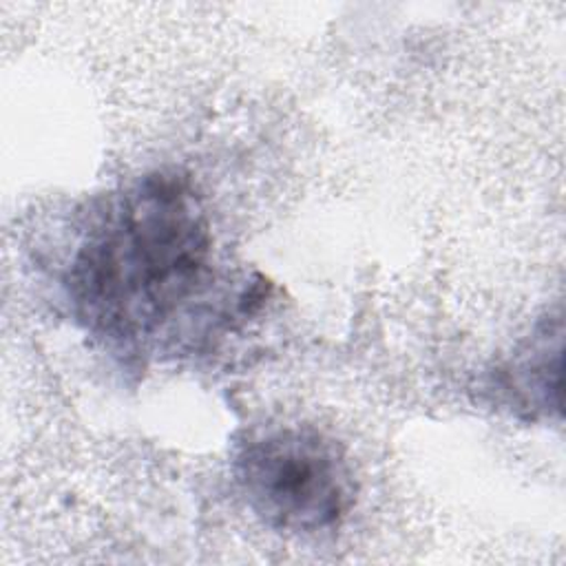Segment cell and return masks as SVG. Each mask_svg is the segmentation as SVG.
<instances>
[{
  "label": "cell",
  "instance_id": "6da1fadb",
  "mask_svg": "<svg viewBox=\"0 0 566 566\" xmlns=\"http://www.w3.org/2000/svg\"><path fill=\"white\" fill-rule=\"evenodd\" d=\"M217 270L206 206L177 170H155L102 197L71 254L75 318L108 347L148 354L212 318Z\"/></svg>",
  "mask_w": 566,
  "mask_h": 566
},
{
  "label": "cell",
  "instance_id": "7a4b0ae2",
  "mask_svg": "<svg viewBox=\"0 0 566 566\" xmlns=\"http://www.w3.org/2000/svg\"><path fill=\"white\" fill-rule=\"evenodd\" d=\"M248 509L270 528L312 535L340 524L356 491L340 444L307 424L250 431L232 460Z\"/></svg>",
  "mask_w": 566,
  "mask_h": 566
},
{
  "label": "cell",
  "instance_id": "3957f363",
  "mask_svg": "<svg viewBox=\"0 0 566 566\" xmlns=\"http://www.w3.org/2000/svg\"><path fill=\"white\" fill-rule=\"evenodd\" d=\"M559 363H562V325L544 323L513 354L497 376L511 409L526 418L551 416L559 411Z\"/></svg>",
  "mask_w": 566,
  "mask_h": 566
}]
</instances>
